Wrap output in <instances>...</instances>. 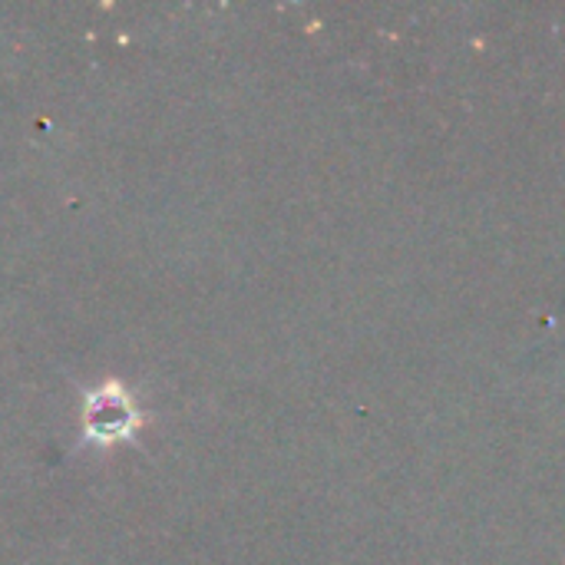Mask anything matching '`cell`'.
<instances>
[{"label":"cell","instance_id":"6da1fadb","mask_svg":"<svg viewBox=\"0 0 565 565\" xmlns=\"http://www.w3.org/2000/svg\"><path fill=\"white\" fill-rule=\"evenodd\" d=\"M83 424H86V437H93L99 444H113V440L129 437L139 427V414H136L132 401L126 397V391L109 384L86 401Z\"/></svg>","mask_w":565,"mask_h":565}]
</instances>
